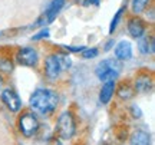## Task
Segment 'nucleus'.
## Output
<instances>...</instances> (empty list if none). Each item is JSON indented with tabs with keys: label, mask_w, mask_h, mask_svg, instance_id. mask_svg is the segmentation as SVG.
<instances>
[{
	"label": "nucleus",
	"mask_w": 155,
	"mask_h": 145,
	"mask_svg": "<svg viewBox=\"0 0 155 145\" xmlns=\"http://www.w3.org/2000/svg\"><path fill=\"white\" fill-rule=\"evenodd\" d=\"M58 95L52 89H38L30 96V108L40 115H48L56 109L58 106Z\"/></svg>",
	"instance_id": "nucleus-1"
},
{
	"label": "nucleus",
	"mask_w": 155,
	"mask_h": 145,
	"mask_svg": "<svg viewBox=\"0 0 155 145\" xmlns=\"http://www.w3.org/2000/svg\"><path fill=\"white\" fill-rule=\"evenodd\" d=\"M121 72V63L116 59H105L98 63V66L95 69V73L99 81L102 82H108V81H114L119 76Z\"/></svg>",
	"instance_id": "nucleus-2"
},
{
	"label": "nucleus",
	"mask_w": 155,
	"mask_h": 145,
	"mask_svg": "<svg viewBox=\"0 0 155 145\" xmlns=\"http://www.w3.org/2000/svg\"><path fill=\"white\" fill-rule=\"evenodd\" d=\"M58 134L62 140H69L75 134V119L69 111L62 112L58 118Z\"/></svg>",
	"instance_id": "nucleus-3"
},
{
	"label": "nucleus",
	"mask_w": 155,
	"mask_h": 145,
	"mask_svg": "<svg viewBox=\"0 0 155 145\" xmlns=\"http://www.w3.org/2000/svg\"><path fill=\"white\" fill-rule=\"evenodd\" d=\"M19 128L25 137H33L39 129V121L33 114H25L19 121Z\"/></svg>",
	"instance_id": "nucleus-4"
},
{
	"label": "nucleus",
	"mask_w": 155,
	"mask_h": 145,
	"mask_svg": "<svg viewBox=\"0 0 155 145\" xmlns=\"http://www.w3.org/2000/svg\"><path fill=\"white\" fill-rule=\"evenodd\" d=\"M17 62L23 66H36L39 61L38 52L33 48H23L17 52Z\"/></svg>",
	"instance_id": "nucleus-5"
},
{
	"label": "nucleus",
	"mask_w": 155,
	"mask_h": 145,
	"mask_svg": "<svg viewBox=\"0 0 155 145\" xmlns=\"http://www.w3.org/2000/svg\"><path fill=\"white\" fill-rule=\"evenodd\" d=\"M45 71H46V75L49 79H56L62 72V66L61 62H59V58L58 55H50L46 58V62H45Z\"/></svg>",
	"instance_id": "nucleus-6"
},
{
	"label": "nucleus",
	"mask_w": 155,
	"mask_h": 145,
	"mask_svg": "<svg viewBox=\"0 0 155 145\" xmlns=\"http://www.w3.org/2000/svg\"><path fill=\"white\" fill-rule=\"evenodd\" d=\"M2 99H3V102L6 104V106L13 112H17L20 109V106H22V101H20L19 95L12 89L3 91V92H2Z\"/></svg>",
	"instance_id": "nucleus-7"
},
{
	"label": "nucleus",
	"mask_w": 155,
	"mask_h": 145,
	"mask_svg": "<svg viewBox=\"0 0 155 145\" xmlns=\"http://www.w3.org/2000/svg\"><path fill=\"white\" fill-rule=\"evenodd\" d=\"M116 61H129L132 58V45L128 40H121L115 48Z\"/></svg>",
	"instance_id": "nucleus-8"
},
{
	"label": "nucleus",
	"mask_w": 155,
	"mask_h": 145,
	"mask_svg": "<svg viewBox=\"0 0 155 145\" xmlns=\"http://www.w3.org/2000/svg\"><path fill=\"white\" fill-rule=\"evenodd\" d=\"M128 32L132 38H142L145 33V25L141 19H131L128 23Z\"/></svg>",
	"instance_id": "nucleus-9"
},
{
	"label": "nucleus",
	"mask_w": 155,
	"mask_h": 145,
	"mask_svg": "<svg viewBox=\"0 0 155 145\" xmlns=\"http://www.w3.org/2000/svg\"><path fill=\"white\" fill-rule=\"evenodd\" d=\"M63 5H65V0H53L50 3V6L48 7V10H46V15H45V19L48 20V23H52L55 20V17L58 16V13L61 12Z\"/></svg>",
	"instance_id": "nucleus-10"
},
{
	"label": "nucleus",
	"mask_w": 155,
	"mask_h": 145,
	"mask_svg": "<svg viewBox=\"0 0 155 145\" xmlns=\"http://www.w3.org/2000/svg\"><path fill=\"white\" fill-rule=\"evenodd\" d=\"M114 91H115V81L105 82V85L102 86V89L99 92V101L102 104H108L111 101L112 95H114Z\"/></svg>",
	"instance_id": "nucleus-11"
},
{
	"label": "nucleus",
	"mask_w": 155,
	"mask_h": 145,
	"mask_svg": "<svg viewBox=\"0 0 155 145\" xmlns=\"http://www.w3.org/2000/svg\"><path fill=\"white\" fill-rule=\"evenodd\" d=\"M151 137L145 131H137L131 137V145H150Z\"/></svg>",
	"instance_id": "nucleus-12"
},
{
	"label": "nucleus",
	"mask_w": 155,
	"mask_h": 145,
	"mask_svg": "<svg viewBox=\"0 0 155 145\" xmlns=\"http://www.w3.org/2000/svg\"><path fill=\"white\" fill-rule=\"evenodd\" d=\"M135 85H137V89H138L139 92H148V91L152 88V79H151L148 75L138 76Z\"/></svg>",
	"instance_id": "nucleus-13"
},
{
	"label": "nucleus",
	"mask_w": 155,
	"mask_h": 145,
	"mask_svg": "<svg viewBox=\"0 0 155 145\" xmlns=\"http://www.w3.org/2000/svg\"><path fill=\"white\" fill-rule=\"evenodd\" d=\"M148 3H150V0H132V10L135 13H141L145 10Z\"/></svg>",
	"instance_id": "nucleus-14"
},
{
	"label": "nucleus",
	"mask_w": 155,
	"mask_h": 145,
	"mask_svg": "<svg viewBox=\"0 0 155 145\" xmlns=\"http://www.w3.org/2000/svg\"><path fill=\"white\" fill-rule=\"evenodd\" d=\"M125 12V7H121L119 10L116 12V15L114 16V19H112L111 22V26H109V33H114V30L116 29V26H118V23H119V20H121L122 17V13Z\"/></svg>",
	"instance_id": "nucleus-15"
},
{
	"label": "nucleus",
	"mask_w": 155,
	"mask_h": 145,
	"mask_svg": "<svg viewBox=\"0 0 155 145\" xmlns=\"http://www.w3.org/2000/svg\"><path fill=\"white\" fill-rule=\"evenodd\" d=\"M118 95L121 96L122 99H129L134 95V91L129 88V85H122L119 91H118Z\"/></svg>",
	"instance_id": "nucleus-16"
},
{
	"label": "nucleus",
	"mask_w": 155,
	"mask_h": 145,
	"mask_svg": "<svg viewBox=\"0 0 155 145\" xmlns=\"http://www.w3.org/2000/svg\"><path fill=\"white\" fill-rule=\"evenodd\" d=\"M95 56H98V49L96 48H91V49H85L82 53V58L85 59H92Z\"/></svg>",
	"instance_id": "nucleus-17"
},
{
	"label": "nucleus",
	"mask_w": 155,
	"mask_h": 145,
	"mask_svg": "<svg viewBox=\"0 0 155 145\" xmlns=\"http://www.w3.org/2000/svg\"><path fill=\"white\" fill-rule=\"evenodd\" d=\"M139 50L142 52V53H148L150 52V48H148V39L147 38H139V45H138Z\"/></svg>",
	"instance_id": "nucleus-18"
},
{
	"label": "nucleus",
	"mask_w": 155,
	"mask_h": 145,
	"mask_svg": "<svg viewBox=\"0 0 155 145\" xmlns=\"http://www.w3.org/2000/svg\"><path fill=\"white\" fill-rule=\"evenodd\" d=\"M46 38H49V29H42L39 33L33 35V40H40V39H46Z\"/></svg>",
	"instance_id": "nucleus-19"
},
{
	"label": "nucleus",
	"mask_w": 155,
	"mask_h": 145,
	"mask_svg": "<svg viewBox=\"0 0 155 145\" xmlns=\"http://www.w3.org/2000/svg\"><path fill=\"white\" fill-rule=\"evenodd\" d=\"M66 50H69V52H83L85 50V48L83 46H63Z\"/></svg>",
	"instance_id": "nucleus-20"
},
{
	"label": "nucleus",
	"mask_w": 155,
	"mask_h": 145,
	"mask_svg": "<svg viewBox=\"0 0 155 145\" xmlns=\"http://www.w3.org/2000/svg\"><path fill=\"white\" fill-rule=\"evenodd\" d=\"M83 5L85 6H98L99 5V0H85V2H83Z\"/></svg>",
	"instance_id": "nucleus-21"
},
{
	"label": "nucleus",
	"mask_w": 155,
	"mask_h": 145,
	"mask_svg": "<svg viewBox=\"0 0 155 145\" xmlns=\"http://www.w3.org/2000/svg\"><path fill=\"white\" fill-rule=\"evenodd\" d=\"M132 112H134V117H137V118H139L141 115H142V114H141V109H139L138 106H135V105L132 106Z\"/></svg>",
	"instance_id": "nucleus-22"
},
{
	"label": "nucleus",
	"mask_w": 155,
	"mask_h": 145,
	"mask_svg": "<svg viewBox=\"0 0 155 145\" xmlns=\"http://www.w3.org/2000/svg\"><path fill=\"white\" fill-rule=\"evenodd\" d=\"M112 45H114V40H109V42L106 43V48H105V49H106V50H108V49H111Z\"/></svg>",
	"instance_id": "nucleus-23"
}]
</instances>
